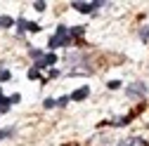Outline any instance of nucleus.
Returning a JSON list of instances; mask_svg holds the SVG:
<instances>
[{"instance_id": "9", "label": "nucleus", "mask_w": 149, "mask_h": 146, "mask_svg": "<svg viewBox=\"0 0 149 146\" xmlns=\"http://www.w3.org/2000/svg\"><path fill=\"white\" fill-rule=\"evenodd\" d=\"M14 127H5V130H0V139H7V137H14Z\"/></svg>"}, {"instance_id": "13", "label": "nucleus", "mask_w": 149, "mask_h": 146, "mask_svg": "<svg viewBox=\"0 0 149 146\" xmlns=\"http://www.w3.org/2000/svg\"><path fill=\"white\" fill-rule=\"evenodd\" d=\"M10 78H12V73H10V71H5V68H0V80H3V83H7Z\"/></svg>"}, {"instance_id": "7", "label": "nucleus", "mask_w": 149, "mask_h": 146, "mask_svg": "<svg viewBox=\"0 0 149 146\" xmlns=\"http://www.w3.org/2000/svg\"><path fill=\"white\" fill-rule=\"evenodd\" d=\"M10 106H12L10 97H5V94H3V90H0V113H5V111H7Z\"/></svg>"}, {"instance_id": "15", "label": "nucleus", "mask_w": 149, "mask_h": 146, "mask_svg": "<svg viewBox=\"0 0 149 146\" xmlns=\"http://www.w3.org/2000/svg\"><path fill=\"white\" fill-rule=\"evenodd\" d=\"M43 106H45V108H52V106H57V101H54V99H45Z\"/></svg>"}, {"instance_id": "3", "label": "nucleus", "mask_w": 149, "mask_h": 146, "mask_svg": "<svg viewBox=\"0 0 149 146\" xmlns=\"http://www.w3.org/2000/svg\"><path fill=\"white\" fill-rule=\"evenodd\" d=\"M104 3L102 0H95V3H73V10H78V12H83V14H90V12H95L97 7H102Z\"/></svg>"}, {"instance_id": "4", "label": "nucleus", "mask_w": 149, "mask_h": 146, "mask_svg": "<svg viewBox=\"0 0 149 146\" xmlns=\"http://www.w3.org/2000/svg\"><path fill=\"white\" fill-rule=\"evenodd\" d=\"M54 64H57V54H54V52H47V54H43V57L38 59V61H36V68H45V66H54Z\"/></svg>"}, {"instance_id": "14", "label": "nucleus", "mask_w": 149, "mask_h": 146, "mask_svg": "<svg viewBox=\"0 0 149 146\" xmlns=\"http://www.w3.org/2000/svg\"><path fill=\"white\" fill-rule=\"evenodd\" d=\"M31 57H33V59H36V61H38V59H40V57H43V52H40V50H31Z\"/></svg>"}, {"instance_id": "11", "label": "nucleus", "mask_w": 149, "mask_h": 146, "mask_svg": "<svg viewBox=\"0 0 149 146\" xmlns=\"http://www.w3.org/2000/svg\"><path fill=\"white\" fill-rule=\"evenodd\" d=\"M140 38H142L144 43H149V26H142V28H140Z\"/></svg>"}, {"instance_id": "1", "label": "nucleus", "mask_w": 149, "mask_h": 146, "mask_svg": "<svg viewBox=\"0 0 149 146\" xmlns=\"http://www.w3.org/2000/svg\"><path fill=\"white\" fill-rule=\"evenodd\" d=\"M69 43H71V35H69V28H66L64 24H59V26H57V33H54L52 38H50L47 47H50V50H54V47H66Z\"/></svg>"}, {"instance_id": "10", "label": "nucleus", "mask_w": 149, "mask_h": 146, "mask_svg": "<svg viewBox=\"0 0 149 146\" xmlns=\"http://www.w3.org/2000/svg\"><path fill=\"white\" fill-rule=\"evenodd\" d=\"M69 35H71V38H78V35H83V26H73V28H69Z\"/></svg>"}, {"instance_id": "6", "label": "nucleus", "mask_w": 149, "mask_h": 146, "mask_svg": "<svg viewBox=\"0 0 149 146\" xmlns=\"http://www.w3.org/2000/svg\"><path fill=\"white\" fill-rule=\"evenodd\" d=\"M118 146H147V141L142 137H130V139H123Z\"/></svg>"}, {"instance_id": "12", "label": "nucleus", "mask_w": 149, "mask_h": 146, "mask_svg": "<svg viewBox=\"0 0 149 146\" xmlns=\"http://www.w3.org/2000/svg\"><path fill=\"white\" fill-rule=\"evenodd\" d=\"M38 78H40V71H38V68L33 66V68L29 71V80H38Z\"/></svg>"}, {"instance_id": "5", "label": "nucleus", "mask_w": 149, "mask_h": 146, "mask_svg": "<svg viewBox=\"0 0 149 146\" xmlns=\"http://www.w3.org/2000/svg\"><path fill=\"white\" fill-rule=\"evenodd\" d=\"M88 94H90V87H88V85H83V87H78V90H76V92H73L69 99H73V101H83Z\"/></svg>"}, {"instance_id": "16", "label": "nucleus", "mask_w": 149, "mask_h": 146, "mask_svg": "<svg viewBox=\"0 0 149 146\" xmlns=\"http://www.w3.org/2000/svg\"><path fill=\"white\" fill-rule=\"evenodd\" d=\"M118 87H121L118 80H111V83H109V90H118Z\"/></svg>"}, {"instance_id": "18", "label": "nucleus", "mask_w": 149, "mask_h": 146, "mask_svg": "<svg viewBox=\"0 0 149 146\" xmlns=\"http://www.w3.org/2000/svg\"><path fill=\"white\" fill-rule=\"evenodd\" d=\"M33 7H36V10H38V12H43V10H45V3H36Z\"/></svg>"}, {"instance_id": "2", "label": "nucleus", "mask_w": 149, "mask_h": 146, "mask_svg": "<svg viewBox=\"0 0 149 146\" xmlns=\"http://www.w3.org/2000/svg\"><path fill=\"white\" fill-rule=\"evenodd\" d=\"M125 94H128V97H133V99L144 97V94H147V85L140 83V80H137V83H130V85L125 87Z\"/></svg>"}, {"instance_id": "8", "label": "nucleus", "mask_w": 149, "mask_h": 146, "mask_svg": "<svg viewBox=\"0 0 149 146\" xmlns=\"http://www.w3.org/2000/svg\"><path fill=\"white\" fill-rule=\"evenodd\" d=\"M12 24H14L12 17H7V14H5V17H0V26H3V28H10Z\"/></svg>"}, {"instance_id": "17", "label": "nucleus", "mask_w": 149, "mask_h": 146, "mask_svg": "<svg viewBox=\"0 0 149 146\" xmlns=\"http://www.w3.org/2000/svg\"><path fill=\"white\" fill-rule=\"evenodd\" d=\"M69 104V97H62V99H57V106H66Z\"/></svg>"}]
</instances>
